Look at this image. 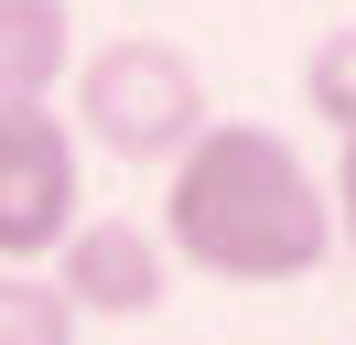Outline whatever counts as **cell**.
Here are the masks:
<instances>
[{
  "mask_svg": "<svg viewBox=\"0 0 356 345\" xmlns=\"http://www.w3.org/2000/svg\"><path fill=\"white\" fill-rule=\"evenodd\" d=\"M76 227H87L76 129L54 108H0V270H54Z\"/></svg>",
  "mask_w": 356,
  "mask_h": 345,
  "instance_id": "3957f363",
  "label": "cell"
},
{
  "mask_svg": "<svg viewBox=\"0 0 356 345\" xmlns=\"http://www.w3.org/2000/svg\"><path fill=\"white\" fill-rule=\"evenodd\" d=\"M65 129L87 151H108V162H130V172H173L216 129V108H205V76H195L184 43L108 33L97 54H76V119Z\"/></svg>",
  "mask_w": 356,
  "mask_h": 345,
  "instance_id": "7a4b0ae2",
  "label": "cell"
},
{
  "mask_svg": "<svg viewBox=\"0 0 356 345\" xmlns=\"http://www.w3.org/2000/svg\"><path fill=\"white\" fill-rule=\"evenodd\" d=\"M54 291L76 302V323H140L173 291V248H162V227H140V216H87V227L54 248Z\"/></svg>",
  "mask_w": 356,
  "mask_h": 345,
  "instance_id": "277c9868",
  "label": "cell"
},
{
  "mask_svg": "<svg viewBox=\"0 0 356 345\" xmlns=\"http://www.w3.org/2000/svg\"><path fill=\"white\" fill-rule=\"evenodd\" d=\"M0 345H76V302L54 270H0Z\"/></svg>",
  "mask_w": 356,
  "mask_h": 345,
  "instance_id": "8992f818",
  "label": "cell"
},
{
  "mask_svg": "<svg viewBox=\"0 0 356 345\" xmlns=\"http://www.w3.org/2000/svg\"><path fill=\"white\" fill-rule=\"evenodd\" d=\"M324 205H334V237L356 248V141H334V184H324Z\"/></svg>",
  "mask_w": 356,
  "mask_h": 345,
  "instance_id": "ba28073f",
  "label": "cell"
},
{
  "mask_svg": "<svg viewBox=\"0 0 356 345\" xmlns=\"http://www.w3.org/2000/svg\"><path fill=\"white\" fill-rule=\"evenodd\" d=\"M162 248L205 280H238V291H281L313 280L334 259V205L324 172L259 119H216L162 184Z\"/></svg>",
  "mask_w": 356,
  "mask_h": 345,
  "instance_id": "6da1fadb",
  "label": "cell"
},
{
  "mask_svg": "<svg viewBox=\"0 0 356 345\" xmlns=\"http://www.w3.org/2000/svg\"><path fill=\"white\" fill-rule=\"evenodd\" d=\"M302 108L334 129V141H356V22H346V33H324V43L302 54Z\"/></svg>",
  "mask_w": 356,
  "mask_h": 345,
  "instance_id": "52a82bcc",
  "label": "cell"
},
{
  "mask_svg": "<svg viewBox=\"0 0 356 345\" xmlns=\"http://www.w3.org/2000/svg\"><path fill=\"white\" fill-rule=\"evenodd\" d=\"M76 86V11L65 0H0V108H44Z\"/></svg>",
  "mask_w": 356,
  "mask_h": 345,
  "instance_id": "5b68a950",
  "label": "cell"
}]
</instances>
